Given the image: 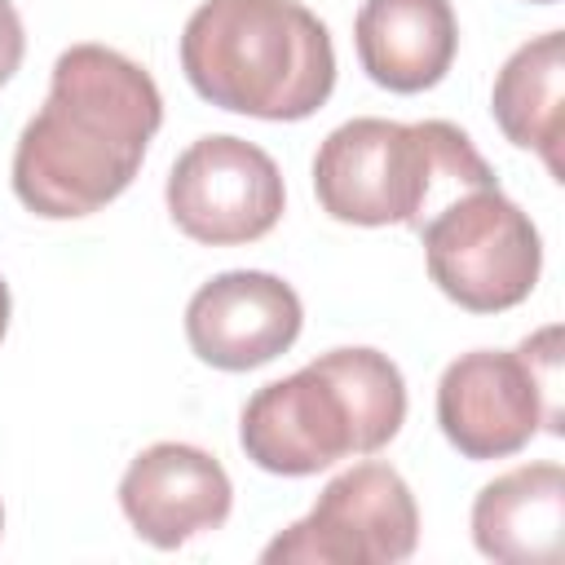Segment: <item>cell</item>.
Here are the masks:
<instances>
[{
  "instance_id": "2",
  "label": "cell",
  "mask_w": 565,
  "mask_h": 565,
  "mask_svg": "<svg viewBox=\"0 0 565 565\" xmlns=\"http://www.w3.org/2000/svg\"><path fill=\"white\" fill-rule=\"evenodd\" d=\"M406 424V380L380 349H331L256 388L238 415L243 455L274 477H313L384 450Z\"/></svg>"
},
{
  "instance_id": "1",
  "label": "cell",
  "mask_w": 565,
  "mask_h": 565,
  "mask_svg": "<svg viewBox=\"0 0 565 565\" xmlns=\"http://www.w3.org/2000/svg\"><path fill=\"white\" fill-rule=\"evenodd\" d=\"M159 124L163 97L146 66L106 44H71L13 146V194L44 221L93 216L132 185Z\"/></svg>"
},
{
  "instance_id": "8",
  "label": "cell",
  "mask_w": 565,
  "mask_h": 565,
  "mask_svg": "<svg viewBox=\"0 0 565 565\" xmlns=\"http://www.w3.org/2000/svg\"><path fill=\"white\" fill-rule=\"evenodd\" d=\"M172 225L203 247H238L265 238L282 221V172L243 137L207 132L190 141L163 185Z\"/></svg>"
},
{
  "instance_id": "9",
  "label": "cell",
  "mask_w": 565,
  "mask_h": 565,
  "mask_svg": "<svg viewBox=\"0 0 565 565\" xmlns=\"http://www.w3.org/2000/svg\"><path fill=\"white\" fill-rule=\"evenodd\" d=\"M305 309L291 282L265 269H225L185 305V340L216 371H256L300 340Z\"/></svg>"
},
{
  "instance_id": "3",
  "label": "cell",
  "mask_w": 565,
  "mask_h": 565,
  "mask_svg": "<svg viewBox=\"0 0 565 565\" xmlns=\"http://www.w3.org/2000/svg\"><path fill=\"white\" fill-rule=\"evenodd\" d=\"M181 71L221 110L291 124L327 106L335 49L300 0H203L181 31Z\"/></svg>"
},
{
  "instance_id": "15",
  "label": "cell",
  "mask_w": 565,
  "mask_h": 565,
  "mask_svg": "<svg viewBox=\"0 0 565 565\" xmlns=\"http://www.w3.org/2000/svg\"><path fill=\"white\" fill-rule=\"evenodd\" d=\"M9 313H13V300H9V282L0 278V340H4V331H9Z\"/></svg>"
},
{
  "instance_id": "6",
  "label": "cell",
  "mask_w": 565,
  "mask_h": 565,
  "mask_svg": "<svg viewBox=\"0 0 565 565\" xmlns=\"http://www.w3.org/2000/svg\"><path fill=\"white\" fill-rule=\"evenodd\" d=\"M419 238L428 278L468 313L516 309L543 269L534 221L499 185L455 194L419 225Z\"/></svg>"
},
{
  "instance_id": "17",
  "label": "cell",
  "mask_w": 565,
  "mask_h": 565,
  "mask_svg": "<svg viewBox=\"0 0 565 565\" xmlns=\"http://www.w3.org/2000/svg\"><path fill=\"white\" fill-rule=\"evenodd\" d=\"M534 4H556V0H534Z\"/></svg>"
},
{
  "instance_id": "13",
  "label": "cell",
  "mask_w": 565,
  "mask_h": 565,
  "mask_svg": "<svg viewBox=\"0 0 565 565\" xmlns=\"http://www.w3.org/2000/svg\"><path fill=\"white\" fill-rule=\"evenodd\" d=\"M490 115L499 132L543 154L547 172L561 181V137H565V31H543L525 40L494 75Z\"/></svg>"
},
{
  "instance_id": "12",
  "label": "cell",
  "mask_w": 565,
  "mask_h": 565,
  "mask_svg": "<svg viewBox=\"0 0 565 565\" xmlns=\"http://www.w3.org/2000/svg\"><path fill=\"white\" fill-rule=\"evenodd\" d=\"M472 543L499 565H556L565 543V468L521 463L472 499Z\"/></svg>"
},
{
  "instance_id": "11",
  "label": "cell",
  "mask_w": 565,
  "mask_h": 565,
  "mask_svg": "<svg viewBox=\"0 0 565 565\" xmlns=\"http://www.w3.org/2000/svg\"><path fill=\"white\" fill-rule=\"evenodd\" d=\"M362 71L388 93L437 88L459 53L450 0H362L353 18Z\"/></svg>"
},
{
  "instance_id": "14",
  "label": "cell",
  "mask_w": 565,
  "mask_h": 565,
  "mask_svg": "<svg viewBox=\"0 0 565 565\" xmlns=\"http://www.w3.org/2000/svg\"><path fill=\"white\" fill-rule=\"evenodd\" d=\"M22 53H26L22 18H18L13 0H0V84H9V79H13V71L22 66Z\"/></svg>"
},
{
  "instance_id": "5",
  "label": "cell",
  "mask_w": 565,
  "mask_h": 565,
  "mask_svg": "<svg viewBox=\"0 0 565 565\" xmlns=\"http://www.w3.org/2000/svg\"><path fill=\"white\" fill-rule=\"evenodd\" d=\"M437 424L472 463L508 459L534 433H561V327L525 335L521 349L459 353L437 380Z\"/></svg>"
},
{
  "instance_id": "10",
  "label": "cell",
  "mask_w": 565,
  "mask_h": 565,
  "mask_svg": "<svg viewBox=\"0 0 565 565\" xmlns=\"http://www.w3.org/2000/svg\"><path fill=\"white\" fill-rule=\"evenodd\" d=\"M119 508L150 547L172 552L230 521L234 486L216 455L190 441H154L124 468Z\"/></svg>"
},
{
  "instance_id": "7",
  "label": "cell",
  "mask_w": 565,
  "mask_h": 565,
  "mask_svg": "<svg viewBox=\"0 0 565 565\" xmlns=\"http://www.w3.org/2000/svg\"><path fill=\"white\" fill-rule=\"evenodd\" d=\"M419 543V508L406 477L380 459L331 477L318 503L265 543V565H393Z\"/></svg>"
},
{
  "instance_id": "4",
  "label": "cell",
  "mask_w": 565,
  "mask_h": 565,
  "mask_svg": "<svg viewBox=\"0 0 565 565\" xmlns=\"http://www.w3.org/2000/svg\"><path fill=\"white\" fill-rule=\"evenodd\" d=\"M499 185L472 137L450 119L397 124L358 115L327 132L313 154L318 207L340 225L419 230L463 190Z\"/></svg>"
},
{
  "instance_id": "16",
  "label": "cell",
  "mask_w": 565,
  "mask_h": 565,
  "mask_svg": "<svg viewBox=\"0 0 565 565\" xmlns=\"http://www.w3.org/2000/svg\"><path fill=\"white\" fill-rule=\"evenodd\" d=\"M0 530H4V508H0Z\"/></svg>"
}]
</instances>
